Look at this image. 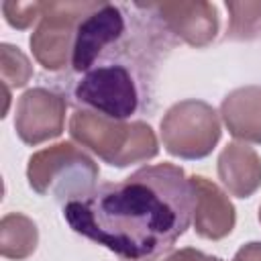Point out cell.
I'll return each mask as SVG.
<instances>
[{"mask_svg": "<svg viewBox=\"0 0 261 261\" xmlns=\"http://www.w3.org/2000/svg\"><path fill=\"white\" fill-rule=\"evenodd\" d=\"M194 188L179 165H143L116 184L63 204L69 228L124 261H157L190 228Z\"/></svg>", "mask_w": 261, "mask_h": 261, "instance_id": "6da1fadb", "label": "cell"}, {"mask_svg": "<svg viewBox=\"0 0 261 261\" xmlns=\"http://www.w3.org/2000/svg\"><path fill=\"white\" fill-rule=\"evenodd\" d=\"M69 135L114 167L153 159L159 151L155 133L147 122L114 120L94 110H75L69 118Z\"/></svg>", "mask_w": 261, "mask_h": 261, "instance_id": "7a4b0ae2", "label": "cell"}, {"mask_svg": "<svg viewBox=\"0 0 261 261\" xmlns=\"http://www.w3.org/2000/svg\"><path fill=\"white\" fill-rule=\"evenodd\" d=\"M98 165L71 143H57L29 157V186L41 196L73 202L96 190Z\"/></svg>", "mask_w": 261, "mask_h": 261, "instance_id": "3957f363", "label": "cell"}, {"mask_svg": "<svg viewBox=\"0 0 261 261\" xmlns=\"http://www.w3.org/2000/svg\"><path fill=\"white\" fill-rule=\"evenodd\" d=\"M161 141L169 155L179 159H202L220 141L218 112L202 100L175 102L161 118Z\"/></svg>", "mask_w": 261, "mask_h": 261, "instance_id": "277c9868", "label": "cell"}, {"mask_svg": "<svg viewBox=\"0 0 261 261\" xmlns=\"http://www.w3.org/2000/svg\"><path fill=\"white\" fill-rule=\"evenodd\" d=\"M100 2H43L41 22L31 35L35 59L49 71L67 65L80 20Z\"/></svg>", "mask_w": 261, "mask_h": 261, "instance_id": "5b68a950", "label": "cell"}, {"mask_svg": "<svg viewBox=\"0 0 261 261\" xmlns=\"http://www.w3.org/2000/svg\"><path fill=\"white\" fill-rule=\"evenodd\" d=\"M73 96L94 112L124 120L137 112L141 94L130 69L122 63H102L86 71L75 84Z\"/></svg>", "mask_w": 261, "mask_h": 261, "instance_id": "8992f818", "label": "cell"}, {"mask_svg": "<svg viewBox=\"0 0 261 261\" xmlns=\"http://www.w3.org/2000/svg\"><path fill=\"white\" fill-rule=\"evenodd\" d=\"M126 18L120 6L100 2L92 12H88L75 31L71 67L75 71H90L102 57L104 49L118 43L124 35Z\"/></svg>", "mask_w": 261, "mask_h": 261, "instance_id": "52a82bcc", "label": "cell"}, {"mask_svg": "<svg viewBox=\"0 0 261 261\" xmlns=\"http://www.w3.org/2000/svg\"><path fill=\"white\" fill-rule=\"evenodd\" d=\"M67 102L53 90L31 88L16 104L14 128L22 143L39 145L63 133Z\"/></svg>", "mask_w": 261, "mask_h": 261, "instance_id": "ba28073f", "label": "cell"}, {"mask_svg": "<svg viewBox=\"0 0 261 261\" xmlns=\"http://www.w3.org/2000/svg\"><path fill=\"white\" fill-rule=\"evenodd\" d=\"M147 6L169 33L192 47H206L218 33V14L210 2H157Z\"/></svg>", "mask_w": 261, "mask_h": 261, "instance_id": "9c48e42d", "label": "cell"}, {"mask_svg": "<svg viewBox=\"0 0 261 261\" xmlns=\"http://www.w3.org/2000/svg\"><path fill=\"white\" fill-rule=\"evenodd\" d=\"M194 188V230L208 241H220L234 228V206L228 196L208 177L192 175Z\"/></svg>", "mask_w": 261, "mask_h": 261, "instance_id": "30bf717a", "label": "cell"}, {"mask_svg": "<svg viewBox=\"0 0 261 261\" xmlns=\"http://www.w3.org/2000/svg\"><path fill=\"white\" fill-rule=\"evenodd\" d=\"M218 177L228 194L249 198L261 188V157L245 143H228L218 155Z\"/></svg>", "mask_w": 261, "mask_h": 261, "instance_id": "8fae6325", "label": "cell"}, {"mask_svg": "<svg viewBox=\"0 0 261 261\" xmlns=\"http://www.w3.org/2000/svg\"><path fill=\"white\" fill-rule=\"evenodd\" d=\"M220 116L234 139L261 145V86H243L228 92L222 98Z\"/></svg>", "mask_w": 261, "mask_h": 261, "instance_id": "7c38bea8", "label": "cell"}, {"mask_svg": "<svg viewBox=\"0 0 261 261\" xmlns=\"http://www.w3.org/2000/svg\"><path fill=\"white\" fill-rule=\"evenodd\" d=\"M39 243L37 224L18 212H10L0 222V255L6 259H27Z\"/></svg>", "mask_w": 261, "mask_h": 261, "instance_id": "4fadbf2b", "label": "cell"}, {"mask_svg": "<svg viewBox=\"0 0 261 261\" xmlns=\"http://www.w3.org/2000/svg\"><path fill=\"white\" fill-rule=\"evenodd\" d=\"M228 27L226 39L255 41L261 39V2H226Z\"/></svg>", "mask_w": 261, "mask_h": 261, "instance_id": "5bb4252c", "label": "cell"}, {"mask_svg": "<svg viewBox=\"0 0 261 261\" xmlns=\"http://www.w3.org/2000/svg\"><path fill=\"white\" fill-rule=\"evenodd\" d=\"M0 73H2V86L4 90L10 88H22L31 75H33V67L27 59V55L8 43L0 45Z\"/></svg>", "mask_w": 261, "mask_h": 261, "instance_id": "9a60e30c", "label": "cell"}, {"mask_svg": "<svg viewBox=\"0 0 261 261\" xmlns=\"http://www.w3.org/2000/svg\"><path fill=\"white\" fill-rule=\"evenodd\" d=\"M4 18L14 29H29L35 18H41L43 2H2Z\"/></svg>", "mask_w": 261, "mask_h": 261, "instance_id": "2e32d148", "label": "cell"}, {"mask_svg": "<svg viewBox=\"0 0 261 261\" xmlns=\"http://www.w3.org/2000/svg\"><path fill=\"white\" fill-rule=\"evenodd\" d=\"M163 261H222L218 257H212V255H206L198 249H192V247H186V249H179V251H173L169 253Z\"/></svg>", "mask_w": 261, "mask_h": 261, "instance_id": "e0dca14e", "label": "cell"}, {"mask_svg": "<svg viewBox=\"0 0 261 261\" xmlns=\"http://www.w3.org/2000/svg\"><path fill=\"white\" fill-rule=\"evenodd\" d=\"M232 261H261V243L259 241H253V243L243 245L234 253Z\"/></svg>", "mask_w": 261, "mask_h": 261, "instance_id": "ac0fdd59", "label": "cell"}, {"mask_svg": "<svg viewBox=\"0 0 261 261\" xmlns=\"http://www.w3.org/2000/svg\"><path fill=\"white\" fill-rule=\"evenodd\" d=\"M259 222H261V206H259Z\"/></svg>", "mask_w": 261, "mask_h": 261, "instance_id": "d6986e66", "label": "cell"}]
</instances>
